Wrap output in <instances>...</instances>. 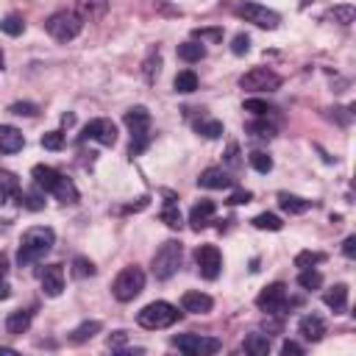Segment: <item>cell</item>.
<instances>
[{
	"label": "cell",
	"instance_id": "obj_36",
	"mask_svg": "<svg viewBox=\"0 0 356 356\" xmlns=\"http://www.w3.org/2000/svg\"><path fill=\"white\" fill-rule=\"evenodd\" d=\"M298 284H301L304 290H320V287H323V275H320L315 267H306V270H301Z\"/></svg>",
	"mask_w": 356,
	"mask_h": 356
},
{
	"label": "cell",
	"instance_id": "obj_4",
	"mask_svg": "<svg viewBox=\"0 0 356 356\" xmlns=\"http://www.w3.org/2000/svg\"><path fill=\"white\" fill-rule=\"evenodd\" d=\"M181 256H184V245L178 240H167L156 253H154V262H151V270L159 281H167L178 273L181 267Z\"/></svg>",
	"mask_w": 356,
	"mask_h": 356
},
{
	"label": "cell",
	"instance_id": "obj_39",
	"mask_svg": "<svg viewBox=\"0 0 356 356\" xmlns=\"http://www.w3.org/2000/svg\"><path fill=\"white\" fill-rule=\"evenodd\" d=\"M326 256L323 253H317V251H301L298 256H295V267H301V270H306V267H315V264H320Z\"/></svg>",
	"mask_w": 356,
	"mask_h": 356
},
{
	"label": "cell",
	"instance_id": "obj_48",
	"mask_svg": "<svg viewBox=\"0 0 356 356\" xmlns=\"http://www.w3.org/2000/svg\"><path fill=\"white\" fill-rule=\"evenodd\" d=\"M251 200H253V192H248V189H240V192H234L229 198L231 206H242V203H251Z\"/></svg>",
	"mask_w": 356,
	"mask_h": 356
},
{
	"label": "cell",
	"instance_id": "obj_11",
	"mask_svg": "<svg viewBox=\"0 0 356 356\" xmlns=\"http://www.w3.org/2000/svg\"><path fill=\"white\" fill-rule=\"evenodd\" d=\"M195 262H198L200 275L209 278V281H215L220 275V270H223V256H220V251L215 245H200L195 251Z\"/></svg>",
	"mask_w": 356,
	"mask_h": 356
},
{
	"label": "cell",
	"instance_id": "obj_5",
	"mask_svg": "<svg viewBox=\"0 0 356 356\" xmlns=\"http://www.w3.org/2000/svg\"><path fill=\"white\" fill-rule=\"evenodd\" d=\"M81 28H84V20L76 12H67V9H61V12H56L45 20V31L56 42H73L81 34Z\"/></svg>",
	"mask_w": 356,
	"mask_h": 356
},
{
	"label": "cell",
	"instance_id": "obj_8",
	"mask_svg": "<svg viewBox=\"0 0 356 356\" xmlns=\"http://www.w3.org/2000/svg\"><path fill=\"white\" fill-rule=\"evenodd\" d=\"M240 87L248 92H275L281 87V76L273 73L270 67H253L240 78Z\"/></svg>",
	"mask_w": 356,
	"mask_h": 356
},
{
	"label": "cell",
	"instance_id": "obj_40",
	"mask_svg": "<svg viewBox=\"0 0 356 356\" xmlns=\"http://www.w3.org/2000/svg\"><path fill=\"white\" fill-rule=\"evenodd\" d=\"M251 167H253L256 173H270V170H273V159H270L264 151H253V154H251Z\"/></svg>",
	"mask_w": 356,
	"mask_h": 356
},
{
	"label": "cell",
	"instance_id": "obj_28",
	"mask_svg": "<svg viewBox=\"0 0 356 356\" xmlns=\"http://www.w3.org/2000/svg\"><path fill=\"white\" fill-rule=\"evenodd\" d=\"M0 198H20V178L12 170H0Z\"/></svg>",
	"mask_w": 356,
	"mask_h": 356
},
{
	"label": "cell",
	"instance_id": "obj_14",
	"mask_svg": "<svg viewBox=\"0 0 356 356\" xmlns=\"http://www.w3.org/2000/svg\"><path fill=\"white\" fill-rule=\"evenodd\" d=\"M298 334L306 339V342H320L326 337V320L320 315H304L298 320Z\"/></svg>",
	"mask_w": 356,
	"mask_h": 356
},
{
	"label": "cell",
	"instance_id": "obj_26",
	"mask_svg": "<svg viewBox=\"0 0 356 356\" xmlns=\"http://www.w3.org/2000/svg\"><path fill=\"white\" fill-rule=\"evenodd\" d=\"M167 195V203H165V209H162V223L165 226H170V229H181V211H178V203H176V195L173 192H165Z\"/></svg>",
	"mask_w": 356,
	"mask_h": 356
},
{
	"label": "cell",
	"instance_id": "obj_15",
	"mask_svg": "<svg viewBox=\"0 0 356 356\" xmlns=\"http://www.w3.org/2000/svg\"><path fill=\"white\" fill-rule=\"evenodd\" d=\"M109 12V0H76V14L84 23H98Z\"/></svg>",
	"mask_w": 356,
	"mask_h": 356
},
{
	"label": "cell",
	"instance_id": "obj_43",
	"mask_svg": "<svg viewBox=\"0 0 356 356\" xmlns=\"http://www.w3.org/2000/svg\"><path fill=\"white\" fill-rule=\"evenodd\" d=\"M242 109H245V112H251V114H256V117H267V114L273 112V109H270L264 101H259V98L245 101V103H242Z\"/></svg>",
	"mask_w": 356,
	"mask_h": 356
},
{
	"label": "cell",
	"instance_id": "obj_44",
	"mask_svg": "<svg viewBox=\"0 0 356 356\" xmlns=\"http://www.w3.org/2000/svg\"><path fill=\"white\" fill-rule=\"evenodd\" d=\"M251 50V36L248 34H237L234 39H231V53L234 56H245Z\"/></svg>",
	"mask_w": 356,
	"mask_h": 356
},
{
	"label": "cell",
	"instance_id": "obj_52",
	"mask_svg": "<svg viewBox=\"0 0 356 356\" xmlns=\"http://www.w3.org/2000/svg\"><path fill=\"white\" fill-rule=\"evenodd\" d=\"M12 295V287H9V284L3 281V278H0V301H6Z\"/></svg>",
	"mask_w": 356,
	"mask_h": 356
},
{
	"label": "cell",
	"instance_id": "obj_31",
	"mask_svg": "<svg viewBox=\"0 0 356 356\" xmlns=\"http://www.w3.org/2000/svg\"><path fill=\"white\" fill-rule=\"evenodd\" d=\"M203 56H206L203 42H184V45H178V59L187 61V64H195V61H200Z\"/></svg>",
	"mask_w": 356,
	"mask_h": 356
},
{
	"label": "cell",
	"instance_id": "obj_46",
	"mask_svg": "<svg viewBox=\"0 0 356 356\" xmlns=\"http://www.w3.org/2000/svg\"><path fill=\"white\" fill-rule=\"evenodd\" d=\"M20 203H23L25 209H31V211H39V209L45 206V200H42V195H39V192H31V195H20Z\"/></svg>",
	"mask_w": 356,
	"mask_h": 356
},
{
	"label": "cell",
	"instance_id": "obj_50",
	"mask_svg": "<svg viewBox=\"0 0 356 356\" xmlns=\"http://www.w3.org/2000/svg\"><path fill=\"white\" fill-rule=\"evenodd\" d=\"M342 253L348 256V259H353L356 256V237L350 234V237H345V242H342Z\"/></svg>",
	"mask_w": 356,
	"mask_h": 356
},
{
	"label": "cell",
	"instance_id": "obj_35",
	"mask_svg": "<svg viewBox=\"0 0 356 356\" xmlns=\"http://www.w3.org/2000/svg\"><path fill=\"white\" fill-rule=\"evenodd\" d=\"M142 67H145V70H142V73H145V81L154 84L156 76H159V70H162V56H159V50H151V56L145 59V64H142Z\"/></svg>",
	"mask_w": 356,
	"mask_h": 356
},
{
	"label": "cell",
	"instance_id": "obj_23",
	"mask_svg": "<svg viewBox=\"0 0 356 356\" xmlns=\"http://www.w3.org/2000/svg\"><path fill=\"white\" fill-rule=\"evenodd\" d=\"M278 206L287 211V215H304V211L312 209V200L298 198V195H290V192H278Z\"/></svg>",
	"mask_w": 356,
	"mask_h": 356
},
{
	"label": "cell",
	"instance_id": "obj_2",
	"mask_svg": "<svg viewBox=\"0 0 356 356\" xmlns=\"http://www.w3.org/2000/svg\"><path fill=\"white\" fill-rule=\"evenodd\" d=\"M123 123L128 125L131 131V148H128V156H139L142 151L148 148L151 142V112L145 106H134L125 112Z\"/></svg>",
	"mask_w": 356,
	"mask_h": 356
},
{
	"label": "cell",
	"instance_id": "obj_27",
	"mask_svg": "<svg viewBox=\"0 0 356 356\" xmlns=\"http://www.w3.org/2000/svg\"><path fill=\"white\" fill-rule=\"evenodd\" d=\"M195 131L206 139H218V136H223V123L215 117H200V120H195Z\"/></svg>",
	"mask_w": 356,
	"mask_h": 356
},
{
	"label": "cell",
	"instance_id": "obj_24",
	"mask_svg": "<svg viewBox=\"0 0 356 356\" xmlns=\"http://www.w3.org/2000/svg\"><path fill=\"white\" fill-rule=\"evenodd\" d=\"M242 348H245V353H251V356H267V353H270V337L253 331V334L245 337Z\"/></svg>",
	"mask_w": 356,
	"mask_h": 356
},
{
	"label": "cell",
	"instance_id": "obj_49",
	"mask_svg": "<svg viewBox=\"0 0 356 356\" xmlns=\"http://www.w3.org/2000/svg\"><path fill=\"white\" fill-rule=\"evenodd\" d=\"M281 353H284V356H301V353H304V348H301L298 342L287 339V342H284V345H281Z\"/></svg>",
	"mask_w": 356,
	"mask_h": 356
},
{
	"label": "cell",
	"instance_id": "obj_25",
	"mask_svg": "<svg viewBox=\"0 0 356 356\" xmlns=\"http://www.w3.org/2000/svg\"><path fill=\"white\" fill-rule=\"evenodd\" d=\"M101 328H103V323H101V320H87V323H81L78 328L70 331V342H76V345L90 342L95 334H101Z\"/></svg>",
	"mask_w": 356,
	"mask_h": 356
},
{
	"label": "cell",
	"instance_id": "obj_33",
	"mask_svg": "<svg viewBox=\"0 0 356 356\" xmlns=\"http://www.w3.org/2000/svg\"><path fill=\"white\" fill-rule=\"evenodd\" d=\"M326 20H334V23H339V25H350L353 20H356V9L350 6V3H342V6H334L328 14H326Z\"/></svg>",
	"mask_w": 356,
	"mask_h": 356
},
{
	"label": "cell",
	"instance_id": "obj_9",
	"mask_svg": "<svg viewBox=\"0 0 356 356\" xmlns=\"http://www.w3.org/2000/svg\"><path fill=\"white\" fill-rule=\"evenodd\" d=\"M256 306L267 315H281L284 309L290 306V295H287V284H270V287H264L259 295H256Z\"/></svg>",
	"mask_w": 356,
	"mask_h": 356
},
{
	"label": "cell",
	"instance_id": "obj_34",
	"mask_svg": "<svg viewBox=\"0 0 356 356\" xmlns=\"http://www.w3.org/2000/svg\"><path fill=\"white\" fill-rule=\"evenodd\" d=\"M0 31H3L6 36H20L25 31V23L20 14H6L3 20H0Z\"/></svg>",
	"mask_w": 356,
	"mask_h": 356
},
{
	"label": "cell",
	"instance_id": "obj_37",
	"mask_svg": "<svg viewBox=\"0 0 356 356\" xmlns=\"http://www.w3.org/2000/svg\"><path fill=\"white\" fill-rule=\"evenodd\" d=\"M251 136H259V139H270V136H275V125H270L264 117L262 120H253V123H248V128H245Z\"/></svg>",
	"mask_w": 356,
	"mask_h": 356
},
{
	"label": "cell",
	"instance_id": "obj_32",
	"mask_svg": "<svg viewBox=\"0 0 356 356\" xmlns=\"http://www.w3.org/2000/svg\"><path fill=\"white\" fill-rule=\"evenodd\" d=\"M173 87H176V92L189 95V92L198 90V76L192 73V70H181V73L176 76V81H173Z\"/></svg>",
	"mask_w": 356,
	"mask_h": 356
},
{
	"label": "cell",
	"instance_id": "obj_19",
	"mask_svg": "<svg viewBox=\"0 0 356 356\" xmlns=\"http://www.w3.org/2000/svg\"><path fill=\"white\" fill-rule=\"evenodd\" d=\"M23 145H25V136H23L20 128L0 125V151L3 154H17V151H23Z\"/></svg>",
	"mask_w": 356,
	"mask_h": 356
},
{
	"label": "cell",
	"instance_id": "obj_53",
	"mask_svg": "<svg viewBox=\"0 0 356 356\" xmlns=\"http://www.w3.org/2000/svg\"><path fill=\"white\" fill-rule=\"evenodd\" d=\"M61 123L64 125H73L76 123V114H61Z\"/></svg>",
	"mask_w": 356,
	"mask_h": 356
},
{
	"label": "cell",
	"instance_id": "obj_20",
	"mask_svg": "<svg viewBox=\"0 0 356 356\" xmlns=\"http://www.w3.org/2000/svg\"><path fill=\"white\" fill-rule=\"evenodd\" d=\"M323 304H326L334 315H345V312H348V287H345V284H334L331 290L323 293Z\"/></svg>",
	"mask_w": 356,
	"mask_h": 356
},
{
	"label": "cell",
	"instance_id": "obj_1",
	"mask_svg": "<svg viewBox=\"0 0 356 356\" xmlns=\"http://www.w3.org/2000/svg\"><path fill=\"white\" fill-rule=\"evenodd\" d=\"M56 245V234L53 229L48 226H36V229H28L20 240V251H17V262L20 267H28V264H36L39 259H45L50 253V248Z\"/></svg>",
	"mask_w": 356,
	"mask_h": 356
},
{
	"label": "cell",
	"instance_id": "obj_41",
	"mask_svg": "<svg viewBox=\"0 0 356 356\" xmlns=\"http://www.w3.org/2000/svg\"><path fill=\"white\" fill-rule=\"evenodd\" d=\"M42 148L45 151H61L64 148V134L61 131H48L42 136Z\"/></svg>",
	"mask_w": 356,
	"mask_h": 356
},
{
	"label": "cell",
	"instance_id": "obj_21",
	"mask_svg": "<svg viewBox=\"0 0 356 356\" xmlns=\"http://www.w3.org/2000/svg\"><path fill=\"white\" fill-rule=\"evenodd\" d=\"M31 176H34L36 189H45V192H53V187H56L59 178H61V173L53 170V167H48V165H36V167L31 170Z\"/></svg>",
	"mask_w": 356,
	"mask_h": 356
},
{
	"label": "cell",
	"instance_id": "obj_38",
	"mask_svg": "<svg viewBox=\"0 0 356 356\" xmlns=\"http://www.w3.org/2000/svg\"><path fill=\"white\" fill-rule=\"evenodd\" d=\"M98 270H95V264L87 259V256H76L73 259V275L76 278H92Z\"/></svg>",
	"mask_w": 356,
	"mask_h": 356
},
{
	"label": "cell",
	"instance_id": "obj_51",
	"mask_svg": "<svg viewBox=\"0 0 356 356\" xmlns=\"http://www.w3.org/2000/svg\"><path fill=\"white\" fill-rule=\"evenodd\" d=\"M125 339H128V331H114L112 337H109V348H120V345H125Z\"/></svg>",
	"mask_w": 356,
	"mask_h": 356
},
{
	"label": "cell",
	"instance_id": "obj_47",
	"mask_svg": "<svg viewBox=\"0 0 356 356\" xmlns=\"http://www.w3.org/2000/svg\"><path fill=\"white\" fill-rule=\"evenodd\" d=\"M226 165L234 167V170L242 165V159H240V145H237V142H231V145L226 148Z\"/></svg>",
	"mask_w": 356,
	"mask_h": 356
},
{
	"label": "cell",
	"instance_id": "obj_45",
	"mask_svg": "<svg viewBox=\"0 0 356 356\" xmlns=\"http://www.w3.org/2000/svg\"><path fill=\"white\" fill-rule=\"evenodd\" d=\"M9 112H12V114H20V117H23V114H25V117H34V114L39 112V106H36V103H28V101H20V103H12Z\"/></svg>",
	"mask_w": 356,
	"mask_h": 356
},
{
	"label": "cell",
	"instance_id": "obj_3",
	"mask_svg": "<svg viewBox=\"0 0 356 356\" xmlns=\"http://www.w3.org/2000/svg\"><path fill=\"white\" fill-rule=\"evenodd\" d=\"M178 317H181V312H178L173 304H167V301H154V304L142 306V309L136 312V323H139L142 328H148V331L170 328Z\"/></svg>",
	"mask_w": 356,
	"mask_h": 356
},
{
	"label": "cell",
	"instance_id": "obj_17",
	"mask_svg": "<svg viewBox=\"0 0 356 356\" xmlns=\"http://www.w3.org/2000/svg\"><path fill=\"white\" fill-rule=\"evenodd\" d=\"M211 306H215V301H211L206 293L192 290V293H184L181 295V309L189 312V315H209Z\"/></svg>",
	"mask_w": 356,
	"mask_h": 356
},
{
	"label": "cell",
	"instance_id": "obj_12",
	"mask_svg": "<svg viewBox=\"0 0 356 356\" xmlns=\"http://www.w3.org/2000/svg\"><path fill=\"white\" fill-rule=\"evenodd\" d=\"M81 139H92V142H98V145H103V148H112L117 142V125L112 120H106V117H98V120L87 123Z\"/></svg>",
	"mask_w": 356,
	"mask_h": 356
},
{
	"label": "cell",
	"instance_id": "obj_6",
	"mask_svg": "<svg viewBox=\"0 0 356 356\" xmlns=\"http://www.w3.org/2000/svg\"><path fill=\"white\" fill-rule=\"evenodd\" d=\"M142 290H145V273H142V267H136V264L120 270V275L112 284V293L120 304H128V301L139 298Z\"/></svg>",
	"mask_w": 356,
	"mask_h": 356
},
{
	"label": "cell",
	"instance_id": "obj_29",
	"mask_svg": "<svg viewBox=\"0 0 356 356\" xmlns=\"http://www.w3.org/2000/svg\"><path fill=\"white\" fill-rule=\"evenodd\" d=\"M53 195L61 200V203H78V189H76V184L70 181V178H59V184L53 187Z\"/></svg>",
	"mask_w": 356,
	"mask_h": 356
},
{
	"label": "cell",
	"instance_id": "obj_10",
	"mask_svg": "<svg viewBox=\"0 0 356 356\" xmlns=\"http://www.w3.org/2000/svg\"><path fill=\"white\" fill-rule=\"evenodd\" d=\"M237 17H242L245 23H253L259 28H267V31L278 28V23H281L278 12H273L267 6H259V3H240L237 6Z\"/></svg>",
	"mask_w": 356,
	"mask_h": 356
},
{
	"label": "cell",
	"instance_id": "obj_55",
	"mask_svg": "<svg viewBox=\"0 0 356 356\" xmlns=\"http://www.w3.org/2000/svg\"><path fill=\"white\" fill-rule=\"evenodd\" d=\"M304 3H309V0H304Z\"/></svg>",
	"mask_w": 356,
	"mask_h": 356
},
{
	"label": "cell",
	"instance_id": "obj_16",
	"mask_svg": "<svg viewBox=\"0 0 356 356\" xmlns=\"http://www.w3.org/2000/svg\"><path fill=\"white\" fill-rule=\"evenodd\" d=\"M198 184L203 189H229L234 184V178L223 170V167H206L200 176H198Z\"/></svg>",
	"mask_w": 356,
	"mask_h": 356
},
{
	"label": "cell",
	"instance_id": "obj_18",
	"mask_svg": "<svg viewBox=\"0 0 356 356\" xmlns=\"http://www.w3.org/2000/svg\"><path fill=\"white\" fill-rule=\"evenodd\" d=\"M215 211H218V206L211 203V200H198V203L192 206V211H189V226H192L195 231L206 229V226L211 223V218H215Z\"/></svg>",
	"mask_w": 356,
	"mask_h": 356
},
{
	"label": "cell",
	"instance_id": "obj_30",
	"mask_svg": "<svg viewBox=\"0 0 356 356\" xmlns=\"http://www.w3.org/2000/svg\"><path fill=\"white\" fill-rule=\"evenodd\" d=\"M251 223H253V229H259V231H281V229H284V220H281L278 215H273V211H262V215H256Z\"/></svg>",
	"mask_w": 356,
	"mask_h": 356
},
{
	"label": "cell",
	"instance_id": "obj_7",
	"mask_svg": "<svg viewBox=\"0 0 356 356\" xmlns=\"http://www.w3.org/2000/svg\"><path fill=\"white\" fill-rule=\"evenodd\" d=\"M173 345L187 356H211L223 348L218 337H203V334H178L173 337Z\"/></svg>",
	"mask_w": 356,
	"mask_h": 356
},
{
	"label": "cell",
	"instance_id": "obj_13",
	"mask_svg": "<svg viewBox=\"0 0 356 356\" xmlns=\"http://www.w3.org/2000/svg\"><path fill=\"white\" fill-rule=\"evenodd\" d=\"M42 293L48 298H59L64 293V267L61 264H48L42 270Z\"/></svg>",
	"mask_w": 356,
	"mask_h": 356
},
{
	"label": "cell",
	"instance_id": "obj_22",
	"mask_svg": "<svg viewBox=\"0 0 356 356\" xmlns=\"http://www.w3.org/2000/svg\"><path fill=\"white\" fill-rule=\"evenodd\" d=\"M31 320H34V312L17 309V312H12V315L6 317V331H9L12 337H20V334H25V331L31 328Z\"/></svg>",
	"mask_w": 356,
	"mask_h": 356
},
{
	"label": "cell",
	"instance_id": "obj_54",
	"mask_svg": "<svg viewBox=\"0 0 356 356\" xmlns=\"http://www.w3.org/2000/svg\"><path fill=\"white\" fill-rule=\"evenodd\" d=\"M0 353H17L14 348H0Z\"/></svg>",
	"mask_w": 356,
	"mask_h": 356
},
{
	"label": "cell",
	"instance_id": "obj_42",
	"mask_svg": "<svg viewBox=\"0 0 356 356\" xmlns=\"http://www.w3.org/2000/svg\"><path fill=\"white\" fill-rule=\"evenodd\" d=\"M192 36L200 39V42H220L223 39V28H195Z\"/></svg>",
	"mask_w": 356,
	"mask_h": 356
}]
</instances>
